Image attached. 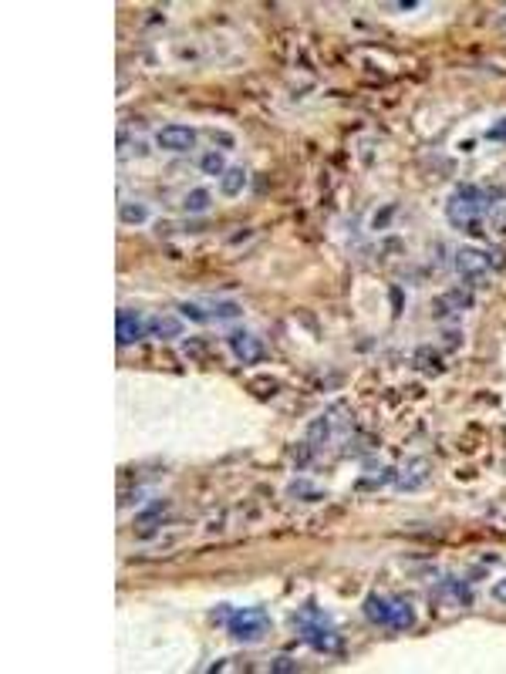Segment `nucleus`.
<instances>
[{
  "label": "nucleus",
  "mask_w": 506,
  "mask_h": 674,
  "mask_svg": "<svg viewBox=\"0 0 506 674\" xmlns=\"http://www.w3.org/2000/svg\"><path fill=\"white\" fill-rule=\"evenodd\" d=\"M122 219H125V223H145V219H149V209H145V206H138V202H125V206H122Z\"/></svg>",
  "instance_id": "16"
},
{
  "label": "nucleus",
  "mask_w": 506,
  "mask_h": 674,
  "mask_svg": "<svg viewBox=\"0 0 506 674\" xmlns=\"http://www.w3.org/2000/svg\"><path fill=\"white\" fill-rule=\"evenodd\" d=\"M486 209H490V206L473 202V200H466V196L456 192V196L449 200V206H445V216H449V223H452V226H459L462 233L479 236V233H483V216H486Z\"/></svg>",
  "instance_id": "3"
},
{
  "label": "nucleus",
  "mask_w": 506,
  "mask_h": 674,
  "mask_svg": "<svg viewBox=\"0 0 506 674\" xmlns=\"http://www.w3.org/2000/svg\"><path fill=\"white\" fill-rule=\"evenodd\" d=\"M452 266H456V274L466 276V280H486V274H490V253H483V250H473V246H462V250H456V257H452Z\"/></svg>",
  "instance_id": "5"
},
{
  "label": "nucleus",
  "mask_w": 506,
  "mask_h": 674,
  "mask_svg": "<svg viewBox=\"0 0 506 674\" xmlns=\"http://www.w3.org/2000/svg\"><path fill=\"white\" fill-rule=\"evenodd\" d=\"M210 317H219V321L240 317V304H233V300H216V304H210Z\"/></svg>",
  "instance_id": "15"
},
{
  "label": "nucleus",
  "mask_w": 506,
  "mask_h": 674,
  "mask_svg": "<svg viewBox=\"0 0 506 674\" xmlns=\"http://www.w3.org/2000/svg\"><path fill=\"white\" fill-rule=\"evenodd\" d=\"M179 310H183V317H189V321H210V314L200 310L196 304H179Z\"/></svg>",
  "instance_id": "18"
},
{
  "label": "nucleus",
  "mask_w": 506,
  "mask_h": 674,
  "mask_svg": "<svg viewBox=\"0 0 506 674\" xmlns=\"http://www.w3.org/2000/svg\"><path fill=\"white\" fill-rule=\"evenodd\" d=\"M155 142H159V149H166V152H189V149L196 145V132H193L189 125H162V128L155 132Z\"/></svg>",
  "instance_id": "6"
},
{
  "label": "nucleus",
  "mask_w": 506,
  "mask_h": 674,
  "mask_svg": "<svg viewBox=\"0 0 506 674\" xmlns=\"http://www.w3.org/2000/svg\"><path fill=\"white\" fill-rule=\"evenodd\" d=\"M145 334L149 337H159V341H176V337H183V321L179 317H149L145 321Z\"/></svg>",
  "instance_id": "10"
},
{
  "label": "nucleus",
  "mask_w": 506,
  "mask_h": 674,
  "mask_svg": "<svg viewBox=\"0 0 506 674\" xmlns=\"http://www.w3.org/2000/svg\"><path fill=\"white\" fill-rule=\"evenodd\" d=\"M270 671H277V674H284V671H297V661L287 658V654H280V658L270 661Z\"/></svg>",
  "instance_id": "17"
},
{
  "label": "nucleus",
  "mask_w": 506,
  "mask_h": 674,
  "mask_svg": "<svg viewBox=\"0 0 506 674\" xmlns=\"http://www.w3.org/2000/svg\"><path fill=\"white\" fill-rule=\"evenodd\" d=\"M230 351L236 354V361H243V364H257V361H263L267 348H263V337L250 334V331H233V334H230Z\"/></svg>",
  "instance_id": "7"
},
{
  "label": "nucleus",
  "mask_w": 506,
  "mask_h": 674,
  "mask_svg": "<svg viewBox=\"0 0 506 674\" xmlns=\"http://www.w3.org/2000/svg\"><path fill=\"white\" fill-rule=\"evenodd\" d=\"M210 206H213V196H210V189H203V185H200V189H193V192L183 200V209H186V213H193V216L206 213Z\"/></svg>",
  "instance_id": "13"
},
{
  "label": "nucleus",
  "mask_w": 506,
  "mask_h": 674,
  "mask_svg": "<svg viewBox=\"0 0 506 674\" xmlns=\"http://www.w3.org/2000/svg\"><path fill=\"white\" fill-rule=\"evenodd\" d=\"M439 594H445V600H452V603H459V607H469V590H466V583L456 580V577H445V580H439Z\"/></svg>",
  "instance_id": "11"
},
{
  "label": "nucleus",
  "mask_w": 506,
  "mask_h": 674,
  "mask_svg": "<svg viewBox=\"0 0 506 674\" xmlns=\"http://www.w3.org/2000/svg\"><path fill=\"white\" fill-rule=\"evenodd\" d=\"M297 630H301V641L314 647L318 654H344V641L341 634L331 630V620H304L297 624Z\"/></svg>",
  "instance_id": "4"
},
{
  "label": "nucleus",
  "mask_w": 506,
  "mask_h": 674,
  "mask_svg": "<svg viewBox=\"0 0 506 674\" xmlns=\"http://www.w3.org/2000/svg\"><path fill=\"white\" fill-rule=\"evenodd\" d=\"M227 630H230L233 641L240 644H257L270 634V617L263 607H240V611L230 613L227 620Z\"/></svg>",
  "instance_id": "2"
},
{
  "label": "nucleus",
  "mask_w": 506,
  "mask_h": 674,
  "mask_svg": "<svg viewBox=\"0 0 506 674\" xmlns=\"http://www.w3.org/2000/svg\"><path fill=\"white\" fill-rule=\"evenodd\" d=\"M142 331H145V321L138 317L135 310H119V317H115V337H119V344H135L138 337H142Z\"/></svg>",
  "instance_id": "8"
},
{
  "label": "nucleus",
  "mask_w": 506,
  "mask_h": 674,
  "mask_svg": "<svg viewBox=\"0 0 506 674\" xmlns=\"http://www.w3.org/2000/svg\"><path fill=\"white\" fill-rule=\"evenodd\" d=\"M486 138H493V142H503V138H506V118L500 125H493L490 132H486Z\"/></svg>",
  "instance_id": "19"
},
{
  "label": "nucleus",
  "mask_w": 506,
  "mask_h": 674,
  "mask_svg": "<svg viewBox=\"0 0 506 674\" xmlns=\"http://www.w3.org/2000/svg\"><path fill=\"white\" fill-rule=\"evenodd\" d=\"M219 189H223V196H240L246 189V172L243 168H227L219 176Z\"/></svg>",
  "instance_id": "12"
},
{
  "label": "nucleus",
  "mask_w": 506,
  "mask_h": 674,
  "mask_svg": "<svg viewBox=\"0 0 506 674\" xmlns=\"http://www.w3.org/2000/svg\"><path fill=\"white\" fill-rule=\"evenodd\" d=\"M429 479V462L426 459H415V462H409V469L405 472H395V489H402V492H409V489H418L422 482Z\"/></svg>",
  "instance_id": "9"
},
{
  "label": "nucleus",
  "mask_w": 506,
  "mask_h": 674,
  "mask_svg": "<svg viewBox=\"0 0 506 674\" xmlns=\"http://www.w3.org/2000/svg\"><path fill=\"white\" fill-rule=\"evenodd\" d=\"M493 600L506 603V577H503V580H496V583H493Z\"/></svg>",
  "instance_id": "20"
},
{
  "label": "nucleus",
  "mask_w": 506,
  "mask_h": 674,
  "mask_svg": "<svg viewBox=\"0 0 506 674\" xmlns=\"http://www.w3.org/2000/svg\"><path fill=\"white\" fill-rule=\"evenodd\" d=\"M200 168L206 176H223L227 172V162H223V152H206L200 159Z\"/></svg>",
  "instance_id": "14"
},
{
  "label": "nucleus",
  "mask_w": 506,
  "mask_h": 674,
  "mask_svg": "<svg viewBox=\"0 0 506 674\" xmlns=\"http://www.w3.org/2000/svg\"><path fill=\"white\" fill-rule=\"evenodd\" d=\"M365 617L378 627L388 630H412L415 627V611L405 603V600H388L382 594H371L365 600Z\"/></svg>",
  "instance_id": "1"
}]
</instances>
